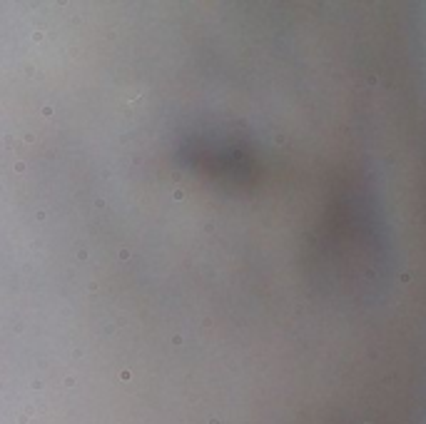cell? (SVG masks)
<instances>
[{"instance_id": "obj_1", "label": "cell", "mask_w": 426, "mask_h": 424, "mask_svg": "<svg viewBox=\"0 0 426 424\" xmlns=\"http://www.w3.org/2000/svg\"><path fill=\"white\" fill-rule=\"evenodd\" d=\"M185 195H187V192H185V190H182V187H177V190H175V192H172V197H175V200H177V202H180V200H185Z\"/></svg>"}, {"instance_id": "obj_2", "label": "cell", "mask_w": 426, "mask_h": 424, "mask_svg": "<svg viewBox=\"0 0 426 424\" xmlns=\"http://www.w3.org/2000/svg\"><path fill=\"white\" fill-rule=\"evenodd\" d=\"M284 142H287L284 135H274V145H284Z\"/></svg>"}, {"instance_id": "obj_3", "label": "cell", "mask_w": 426, "mask_h": 424, "mask_svg": "<svg viewBox=\"0 0 426 424\" xmlns=\"http://www.w3.org/2000/svg\"><path fill=\"white\" fill-rule=\"evenodd\" d=\"M182 342H185V339H182V334H175V337H172V344H175V347H180Z\"/></svg>"}, {"instance_id": "obj_4", "label": "cell", "mask_w": 426, "mask_h": 424, "mask_svg": "<svg viewBox=\"0 0 426 424\" xmlns=\"http://www.w3.org/2000/svg\"><path fill=\"white\" fill-rule=\"evenodd\" d=\"M40 113H42V115H45V117H50V115H52V107H50V105H45V107H42Z\"/></svg>"}, {"instance_id": "obj_5", "label": "cell", "mask_w": 426, "mask_h": 424, "mask_svg": "<svg viewBox=\"0 0 426 424\" xmlns=\"http://www.w3.org/2000/svg\"><path fill=\"white\" fill-rule=\"evenodd\" d=\"M15 172H25V162H15Z\"/></svg>"}, {"instance_id": "obj_6", "label": "cell", "mask_w": 426, "mask_h": 424, "mask_svg": "<svg viewBox=\"0 0 426 424\" xmlns=\"http://www.w3.org/2000/svg\"><path fill=\"white\" fill-rule=\"evenodd\" d=\"M120 260H130V250H120Z\"/></svg>"}]
</instances>
